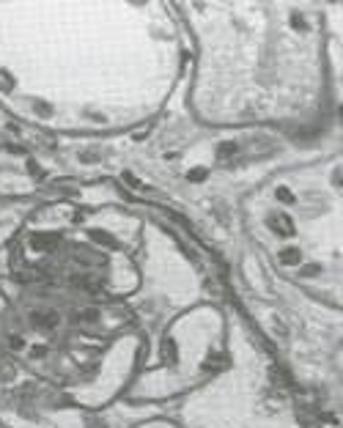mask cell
Masks as SVG:
<instances>
[{"label": "cell", "instance_id": "cell-1", "mask_svg": "<svg viewBox=\"0 0 343 428\" xmlns=\"http://www.w3.org/2000/svg\"><path fill=\"white\" fill-rule=\"evenodd\" d=\"M269 225L275 228V233H280V236H291V233H294V222L288 220L286 214H275V217H269Z\"/></svg>", "mask_w": 343, "mask_h": 428}, {"label": "cell", "instance_id": "cell-2", "mask_svg": "<svg viewBox=\"0 0 343 428\" xmlns=\"http://www.w3.org/2000/svg\"><path fill=\"white\" fill-rule=\"evenodd\" d=\"M31 242L36 250H55L58 244H61V236H55V233H36Z\"/></svg>", "mask_w": 343, "mask_h": 428}, {"label": "cell", "instance_id": "cell-3", "mask_svg": "<svg viewBox=\"0 0 343 428\" xmlns=\"http://www.w3.org/2000/svg\"><path fill=\"white\" fill-rule=\"evenodd\" d=\"M33 324L36 327H55L58 316L55 313H33Z\"/></svg>", "mask_w": 343, "mask_h": 428}, {"label": "cell", "instance_id": "cell-4", "mask_svg": "<svg viewBox=\"0 0 343 428\" xmlns=\"http://www.w3.org/2000/svg\"><path fill=\"white\" fill-rule=\"evenodd\" d=\"M280 261L283 263H296V261H299V250H296V247L283 250V253H280Z\"/></svg>", "mask_w": 343, "mask_h": 428}, {"label": "cell", "instance_id": "cell-5", "mask_svg": "<svg viewBox=\"0 0 343 428\" xmlns=\"http://www.w3.org/2000/svg\"><path fill=\"white\" fill-rule=\"evenodd\" d=\"M91 236H94L96 242H104V244H110V247H115V239H113V236H107V233H102V231H94Z\"/></svg>", "mask_w": 343, "mask_h": 428}, {"label": "cell", "instance_id": "cell-6", "mask_svg": "<svg viewBox=\"0 0 343 428\" xmlns=\"http://www.w3.org/2000/svg\"><path fill=\"white\" fill-rule=\"evenodd\" d=\"M162 351H165V360L173 365V360H176V349H173L170 341H165V346H162Z\"/></svg>", "mask_w": 343, "mask_h": 428}, {"label": "cell", "instance_id": "cell-7", "mask_svg": "<svg viewBox=\"0 0 343 428\" xmlns=\"http://www.w3.org/2000/svg\"><path fill=\"white\" fill-rule=\"evenodd\" d=\"M217 154H220V157H231V154H236V143H225V146H220Z\"/></svg>", "mask_w": 343, "mask_h": 428}, {"label": "cell", "instance_id": "cell-8", "mask_svg": "<svg viewBox=\"0 0 343 428\" xmlns=\"http://www.w3.org/2000/svg\"><path fill=\"white\" fill-rule=\"evenodd\" d=\"M0 88H3V91H11V88H14V83H11V77L6 72H0Z\"/></svg>", "mask_w": 343, "mask_h": 428}, {"label": "cell", "instance_id": "cell-9", "mask_svg": "<svg viewBox=\"0 0 343 428\" xmlns=\"http://www.w3.org/2000/svg\"><path fill=\"white\" fill-rule=\"evenodd\" d=\"M209 368H225V357H209Z\"/></svg>", "mask_w": 343, "mask_h": 428}, {"label": "cell", "instance_id": "cell-10", "mask_svg": "<svg viewBox=\"0 0 343 428\" xmlns=\"http://www.w3.org/2000/svg\"><path fill=\"white\" fill-rule=\"evenodd\" d=\"M203 176H206V171H190V179H193V181L203 179Z\"/></svg>", "mask_w": 343, "mask_h": 428}, {"label": "cell", "instance_id": "cell-11", "mask_svg": "<svg viewBox=\"0 0 343 428\" xmlns=\"http://www.w3.org/2000/svg\"><path fill=\"white\" fill-rule=\"evenodd\" d=\"M318 272V266H305L302 269V274H305V277H310V274H316Z\"/></svg>", "mask_w": 343, "mask_h": 428}, {"label": "cell", "instance_id": "cell-12", "mask_svg": "<svg viewBox=\"0 0 343 428\" xmlns=\"http://www.w3.org/2000/svg\"><path fill=\"white\" fill-rule=\"evenodd\" d=\"M277 198H280V201H291V192H286V190H277Z\"/></svg>", "mask_w": 343, "mask_h": 428}]
</instances>
